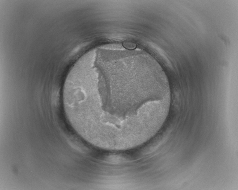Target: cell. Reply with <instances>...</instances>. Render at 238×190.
Returning <instances> with one entry per match:
<instances>
[{"label": "cell", "mask_w": 238, "mask_h": 190, "mask_svg": "<svg viewBox=\"0 0 238 190\" xmlns=\"http://www.w3.org/2000/svg\"><path fill=\"white\" fill-rule=\"evenodd\" d=\"M125 47L130 50L134 49L136 48V45L132 43H125L123 44Z\"/></svg>", "instance_id": "obj_1"}]
</instances>
